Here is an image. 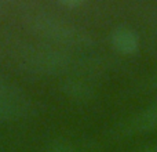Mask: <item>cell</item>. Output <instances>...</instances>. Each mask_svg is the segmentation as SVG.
<instances>
[{"label": "cell", "mask_w": 157, "mask_h": 152, "mask_svg": "<svg viewBox=\"0 0 157 152\" xmlns=\"http://www.w3.org/2000/svg\"><path fill=\"white\" fill-rule=\"evenodd\" d=\"M134 125H135V127L138 130H142V131L157 129V101L152 102L149 106H146L135 118Z\"/></svg>", "instance_id": "cell-3"}, {"label": "cell", "mask_w": 157, "mask_h": 152, "mask_svg": "<svg viewBox=\"0 0 157 152\" xmlns=\"http://www.w3.org/2000/svg\"><path fill=\"white\" fill-rule=\"evenodd\" d=\"M25 111V98L17 89L0 82V118H15Z\"/></svg>", "instance_id": "cell-1"}, {"label": "cell", "mask_w": 157, "mask_h": 152, "mask_svg": "<svg viewBox=\"0 0 157 152\" xmlns=\"http://www.w3.org/2000/svg\"><path fill=\"white\" fill-rule=\"evenodd\" d=\"M52 152H69V151H68V148L66 147H57V148L52 150Z\"/></svg>", "instance_id": "cell-4"}, {"label": "cell", "mask_w": 157, "mask_h": 152, "mask_svg": "<svg viewBox=\"0 0 157 152\" xmlns=\"http://www.w3.org/2000/svg\"><path fill=\"white\" fill-rule=\"evenodd\" d=\"M112 43L121 53H134L139 46V38L135 30L127 26H119L112 33Z\"/></svg>", "instance_id": "cell-2"}, {"label": "cell", "mask_w": 157, "mask_h": 152, "mask_svg": "<svg viewBox=\"0 0 157 152\" xmlns=\"http://www.w3.org/2000/svg\"><path fill=\"white\" fill-rule=\"evenodd\" d=\"M144 152H157V150H147V151H144Z\"/></svg>", "instance_id": "cell-5"}]
</instances>
